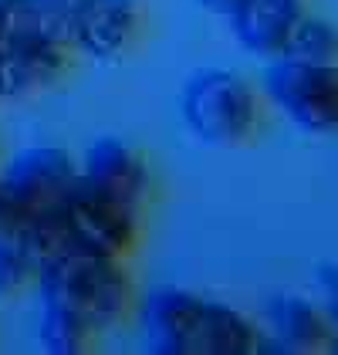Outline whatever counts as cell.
<instances>
[{
	"instance_id": "6",
	"label": "cell",
	"mask_w": 338,
	"mask_h": 355,
	"mask_svg": "<svg viewBox=\"0 0 338 355\" xmlns=\"http://www.w3.org/2000/svg\"><path fill=\"white\" fill-rule=\"evenodd\" d=\"M64 234H68L71 250L129 261L142 241V210L122 207L115 200L84 190L82 176H78V190L64 207Z\"/></svg>"
},
{
	"instance_id": "5",
	"label": "cell",
	"mask_w": 338,
	"mask_h": 355,
	"mask_svg": "<svg viewBox=\"0 0 338 355\" xmlns=\"http://www.w3.org/2000/svg\"><path fill=\"white\" fill-rule=\"evenodd\" d=\"M145 349L156 355H203L210 298L186 288H152L136 304Z\"/></svg>"
},
{
	"instance_id": "10",
	"label": "cell",
	"mask_w": 338,
	"mask_h": 355,
	"mask_svg": "<svg viewBox=\"0 0 338 355\" xmlns=\"http://www.w3.org/2000/svg\"><path fill=\"white\" fill-rule=\"evenodd\" d=\"M332 322L318 301L305 295H278L267 301L264 352L314 355L332 349Z\"/></svg>"
},
{
	"instance_id": "13",
	"label": "cell",
	"mask_w": 338,
	"mask_h": 355,
	"mask_svg": "<svg viewBox=\"0 0 338 355\" xmlns=\"http://www.w3.org/2000/svg\"><path fill=\"white\" fill-rule=\"evenodd\" d=\"M37 338L44 345V352L51 355H82L88 352L102 335L95 328H88L82 318L51 308V304H41V315H37Z\"/></svg>"
},
{
	"instance_id": "9",
	"label": "cell",
	"mask_w": 338,
	"mask_h": 355,
	"mask_svg": "<svg viewBox=\"0 0 338 355\" xmlns=\"http://www.w3.org/2000/svg\"><path fill=\"white\" fill-rule=\"evenodd\" d=\"M142 17V0H82L71 48L75 55L115 64L139 44Z\"/></svg>"
},
{
	"instance_id": "7",
	"label": "cell",
	"mask_w": 338,
	"mask_h": 355,
	"mask_svg": "<svg viewBox=\"0 0 338 355\" xmlns=\"http://www.w3.org/2000/svg\"><path fill=\"white\" fill-rule=\"evenodd\" d=\"M82 187L105 200H115L122 207L142 210L149 190H152V176H149V163L139 149L125 139H95L84 149V159L78 166Z\"/></svg>"
},
{
	"instance_id": "11",
	"label": "cell",
	"mask_w": 338,
	"mask_h": 355,
	"mask_svg": "<svg viewBox=\"0 0 338 355\" xmlns=\"http://www.w3.org/2000/svg\"><path fill=\"white\" fill-rule=\"evenodd\" d=\"M305 14V0H233L226 24L247 55L271 61L284 55L291 31Z\"/></svg>"
},
{
	"instance_id": "21",
	"label": "cell",
	"mask_w": 338,
	"mask_h": 355,
	"mask_svg": "<svg viewBox=\"0 0 338 355\" xmlns=\"http://www.w3.org/2000/svg\"><path fill=\"white\" fill-rule=\"evenodd\" d=\"M0 102H3V92H0Z\"/></svg>"
},
{
	"instance_id": "15",
	"label": "cell",
	"mask_w": 338,
	"mask_h": 355,
	"mask_svg": "<svg viewBox=\"0 0 338 355\" xmlns=\"http://www.w3.org/2000/svg\"><path fill=\"white\" fill-rule=\"evenodd\" d=\"M37 261L21 244V237H0V301H10L34 288Z\"/></svg>"
},
{
	"instance_id": "17",
	"label": "cell",
	"mask_w": 338,
	"mask_h": 355,
	"mask_svg": "<svg viewBox=\"0 0 338 355\" xmlns=\"http://www.w3.org/2000/svg\"><path fill=\"white\" fill-rule=\"evenodd\" d=\"M21 230H24L21 210H17V203L10 200V193L0 180V237H21Z\"/></svg>"
},
{
	"instance_id": "3",
	"label": "cell",
	"mask_w": 338,
	"mask_h": 355,
	"mask_svg": "<svg viewBox=\"0 0 338 355\" xmlns=\"http://www.w3.org/2000/svg\"><path fill=\"white\" fill-rule=\"evenodd\" d=\"M260 95L305 132H338V64L271 58Z\"/></svg>"
},
{
	"instance_id": "14",
	"label": "cell",
	"mask_w": 338,
	"mask_h": 355,
	"mask_svg": "<svg viewBox=\"0 0 338 355\" xmlns=\"http://www.w3.org/2000/svg\"><path fill=\"white\" fill-rule=\"evenodd\" d=\"M284 55L311 64H338V24L305 14L291 31Z\"/></svg>"
},
{
	"instance_id": "4",
	"label": "cell",
	"mask_w": 338,
	"mask_h": 355,
	"mask_svg": "<svg viewBox=\"0 0 338 355\" xmlns=\"http://www.w3.org/2000/svg\"><path fill=\"white\" fill-rule=\"evenodd\" d=\"M0 180L17 203L24 227H30L64 217V207L78 190V163L61 146H30L7 163Z\"/></svg>"
},
{
	"instance_id": "16",
	"label": "cell",
	"mask_w": 338,
	"mask_h": 355,
	"mask_svg": "<svg viewBox=\"0 0 338 355\" xmlns=\"http://www.w3.org/2000/svg\"><path fill=\"white\" fill-rule=\"evenodd\" d=\"M318 288H321V308L332 322V331L338 335V264L318 268Z\"/></svg>"
},
{
	"instance_id": "1",
	"label": "cell",
	"mask_w": 338,
	"mask_h": 355,
	"mask_svg": "<svg viewBox=\"0 0 338 355\" xmlns=\"http://www.w3.org/2000/svg\"><path fill=\"white\" fill-rule=\"evenodd\" d=\"M34 288L41 295V304L82 318L98 335L118 328L139 304L129 264L122 257L88 254V250H64L44 261L37 268Z\"/></svg>"
},
{
	"instance_id": "2",
	"label": "cell",
	"mask_w": 338,
	"mask_h": 355,
	"mask_svg": "<svg viewBox=\"0 0 338 355\" xmlns=\"http://www.w3.org/2000/svg\"><path fill=\"white\" fill-rule=\"evenodd\" d=\"M179 112L203 146L237 149L257 136L264 122V95L230 68H203L183 85Z\"/></svg>"
},
{
	"instance_id": "20",
	"label": "cell",
	"mask_w": 338,
	"mask_h": 355,
	"mask_svg": "<svg viewBox=\"0 0 338 355\" xmlns=\"http://www.w3.org/2000/svg\"><path fill=\"white\" fill-rule=\"evenodd\" d=\"M328 352H335V355H338V335H332V349H328Z\"/></svg>"
},
{
	"instance_id": "8",
	"label": "cell",
	"mask_w": 338,
	"mask_h": 355,
	"mask_svg": "<svg viewBox=\"0 0 338 355\" xmlns=\"http://www.w3.org/2000/svg\"><path fill=\"white\" fill-rule=\"evenodd\" d=\"M75 51L37 34H0V92L7 98H34L51 92L71 68Z\"/></svg>"
},
{
	"instance_id": "12",
	"label": "cell",
	"mask_w": 338,
	"mask_h": 355,
	"mask_svg": "<svg viewBox=\"0 0 338 355\" xmlns=\"http://www.w3.org/2000/svg\"><path fill=\"white\" fill-rule=\"evenodd\" d=\"M78 10L82 0H10L0 34H37L44 41L71 48Z\"/></svg>"
},
{
	"instance_id": "18",
	"label": "cell",
	"mask_w": 338,
	"mask_h": 355,
	"mask_svg": "<svg viewBox=\"0 0 338 355\" xmlns=\"http://www.w3.org/2000/svg\"><path fill=\"white\" fill-rule=\"evenodd\" d=\"M197 3L213 17H226V10L233 7V0H197Z\"/></svg>"
},
{
	"instance_id": "19",
	"label": "cell",
	"mask_w": 338,
	"mask_h": 355,
	"mask_svg": "<svg viewBox=\"0 0 338 355\" xmlns=\"http://www.w3.org/2000/svg\"><path fill=\"white\" fill-rule=\"evenodd\" d=\"M7 10H10V0H0V28H3V17H7Z\"/></svg>"
}]
</instances>
